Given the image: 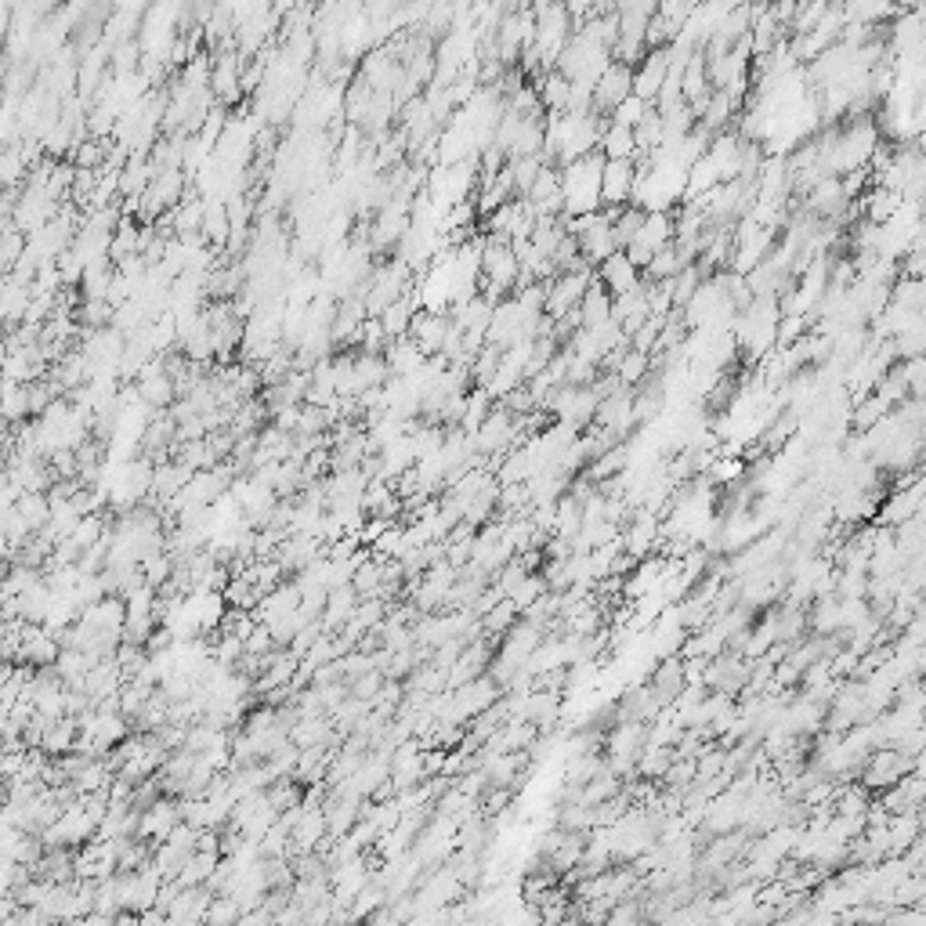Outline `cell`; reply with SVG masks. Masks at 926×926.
<instances>
[{
  "label": "cell",
  "mask_w": 926,
  "mask_h": 926,
  "mask_svg": "<svg viewBox=\"0 0 926 926\" xmlns=\"http://www.w3.org/2000/svg\"><path fill=\"white\" fill-rule=\"evenodd\" d=\"M912 771H916V756L901 753L898 746H879V749H872V756L865 760L858 782L865 785V789H872V793H887L890 785H898L901 778L912 775Z\"/></svg>",
  "instance_id": "3"
},
{
  "label": "cell",
  "mask_w": 926,
  "mask_h": 926,
  "mask_svg": "<svg viewBox=\"0 0 926 926\" xmlns=\"http://www.w3.org/2000/svg\"><path fill=\"white\" fill-rule=\"evenodd\" d=\"M673 69V51L670 48H652L644 51V58L634 66V95L644 98L648 105H655V98L662 95V87L670 80Z\"/></svg>",
  "instance_id": "7"
},
{
  "label": "cell",
  "mask_w": 926,
  "mask_h": 926,
  "mask_svg": "<svg viewBox=\"0 0 926 926\" xmlns=\"http://www.w3.org/2000/svg\"><path fill=\"white\" fill-rule=\"evenodd\" d=\"M597 279L605 283V290L612 293V297H623V293L644 286V268H637L634 261L626 257V250H615L608 261L597 265Z\"/></svg>",
  "instance_id": "13"
},
{
  "label": "cell",
  "mask_w": 926,
  "mask_h": 926,
  "mask_svg": "<svg viewBox=\"0 0 926 926\" xmlns=\"http://www.w3.org/2000/svg\"><path fill=\"white\" fill-rule=\"evenodd\" d=\"M521 286V257L518 246L511 239L489 236L485 232L482 243V293L492 297V301H503L511 297L514 290Z\"/></svg>",
  "instance_id": "2"
},
{
  "label": "cell",
  "mask_w": 926,
  "mask_h": 926,
  "mask_svg": "<svg viewBox=\"0 0 926 926\" xmlns=\"http://www.w3.org/2000/svg\"><path fill=\"white\" fill-rule=\"evenodd\" d=\"M384 684H388V673H384V670H366L362 677H355V681H351V695H355V699H366V702H377L380 691H384Z\"/></svg>",
  "instance_id": "22"
},
{
  "label": "cell",
  "mask_w": 926,
  "mask_h": 926,
  "mask_svg": "<svg viewBox=\"0 0 926 926\" xmlns=\"http://www.w3.org/2000/svg\"><path fill=\"white\" fill-rule=\"evenodd\" d=\"M597 268H583V272H558L554 279H547V315L554 322H561L565 315L579 312V301H583L586 286L594 283Z\"/></svg>",
  "instance_id": "5"
},
{
  "label": "cell",
  "mask_w": 926,
  "mask_h": 926,
  "mask_svg": "<svg viewBox=\"0 0 926 926\" xmlns=\"http://www.w3.org/2000/svg\"><path fill=\"white\" fill-rule=\"evenodd\" d=\"M384 359H388V366H391V377H416V373L427 366V355L420 351V344H416L413 337L391 341V348L384 351Z\"/></svg>",
  "instance_id": "15"
},
{
  "label": "cell",
  "mask_w": 926,
  "mask_h": 926,
  "mask_svg": "<svg viewBox=\"0 0 926 926\" xmlns=\"http://www.w3.org/2000/svg\"><path fill=\"white\" fill-rule=\"evenodd\" d=\"M612 319V293L605 290V283L594 275V283L586 286L583 301H579V322L583 326H601V322Z\"/></svg>",
  "instance_id": "17"
},
{
  "label": "cell",
  "mask_w": 926,
  "mask_h": 926,
  "mask_svg": "<svg viewBox=\"0 0 926 926\" xmlns=\"http://www.w3.org/2000/svg\"><path fill=\"white\" fill-rule=\"evenodd\" d=\"M659 539H662L659 514L648 511V507L634 511V514H630V521L623 525V550H626V554H634L637 561L648 558V554L659 547Z\"/></svg>",
  "instance_id": "10"
},
{
  "label": "cell",
  "mask_w": 926,
  "mask_h": 926,
  "mask_svg": "<svg viewBox=\"0 0 926 926\" xmlns=\"http://www.w3.org/2000/svg\"><path fill=\"white\" fill-rule=\"evenodd\" d=\"M449 330H453V315H449V312H427V308H420V312L413 315V322H409L406 337H413V341L420 344V351H424L427 359H431V355H442Z\"/></svg>",
  "instance_id": "11"
},
{
  "label": "cell",
  "mask_w": 926,
  "mask_h": 926,
  "mask_svg": "<svg viewBox=\"0 0 926 926\" xmlns=\"http://www.w3.org/2000/svg\"><path fill=\"white\" fill-rule=\"evenodd\" d=\"M630 95H634V66L615 58L612 66L597 76V84H594V113L608 120V116H612L615 109H619V105H623Z\"/></svg>",
  "instance_id": "6"
},
{
  "label": "cell",
  "mask_w": 926,
  "mask_h": 926,
  "mask_svg": "<svg viewBox=\"0 0 926 926\" xmlns=\"http://www.w3.org/2000/svg\"><path fill=\"white\" fill-rule=\"evenodd\" d=\"M673 236H677V218L670 210H648L644 214V225L630 243H626V257L634 261L637 268H648L652 257L659 254L662 246H670Z\"/></svg>",
  "instance_id": "4"
},
{
  "label": "cell",
  "mask_w": 926,
  "mask_h": 926,
  "mask_svg": "<svg viewBox=\"0 0 926 926\" xmlns=\"http://www.w3.org/2000/svg\"><path fill=\"white\" fill-rule=\"evenodd\" d=\"M601 181H605V152H586L579 160L561 167V199H565V218L594 214L601 210Z\"/></svg>",
  "instance_id": "1"
},
{
  "label": "cell",
  "mask_w": 926,
  "mask_h": 926,
  "mask_svg": "<svg viewBox=\"0 0 926 926\" xmlns=\"http://www.w3.org/2000/svg\"><path fill=\"white\" fill-rule=\"evenodd\" d=\"M644 113H648V102H644V98H637V95H630L623 105H619V109H615L612 116H608V120L623 123V127H634V131H637V123L644 120Z\"/></svg>",
  "instance_id": "23"
},
{
  "label": "cell",
  "mask_w": 926,
  "mask_h": 926,
  "mask_svg": "<svg viewBox=\"0 0 926 926\" xmlns=\"http://www.w3.org/2000/svg\"><path fill=\"white\" fill-rule=\"evenodd\" d=\"M601 152H605V160H637V131L608 120L605 134H601Z\"/></svg>",
  "instance_id": "18"
},
{
  "label": "cell",
  "mask_w": 926,
  "mask_h": 926,
  "mask_svg": "<svg viewBox=\"0 0 926 926\" xmlns=\"http://www.w3.org/2000/svg\"><path fill=\"white\" fill-rule=\"evenodd\" d=\"M648 684H652L655 699L662 702V709H670L673 702H677V695L691 684L688 681V662H684L681 655H666V659H659V666L652 670Z\"/></svg>",
  "instance_id": "12"
},
{
  "label": "cell",
  "mask_w": 926,
  "mask_h": 926,
  "mask_svg": "<svg viewBox=\"0 0 926 926\" xmlns=\"http://www.w3.org/2000/svg\"><path fill=\"white\" fill-rule=\"evenodd\" d=\"M652 355L641 348H626L623 359H619V366H615V377L623 380V388H641L644 377H652Z\"/></svg>",
  "instance_id": "19"
},
{
  "label": "cell",
  "mask_w": 926,
  "mask_h": 926,
  "mask_svg": "<svg viewBox=\"0 0 926 926\" xmlns=\"http://www.w3.org/2000/svg\"><path fill=\"white\" fill-rule=\"evenodd\" d=\"M518 619H521V608L514 605L511 597H503V601H496V605L482 615V626H485V634L489 637H503L514 623H518Z\"/></svg>",
  "instance_id": "20"
},
{
  "label": "cell",
  "mask_w": 926,
  "mask_h": 926,
  "mask_svg": "<svg viewBox=\"0 0 926 926\" xmlns=\"http://www.w3.org/2000/svg\"><path fill=\"white\" fill-rule=\"evenodd\" d=\"M684 265H688V261L681 257L677 243H670V246H662L659 254L652 257V265L644 268V279H652V283H659V279H673Z\"/></svg>",
  "instance_id": "21"
},
{
  "label": "cell",
  "mask_w": 926,
  "mask_h": 926,
  "mask_svg": "<svg viewBox=\"0 0 926 926\" xmlns=\"http://www.w3.org/2000/svg\"><path fill=\"white\" fill-rule=\"evenodd\" d=\"M637 160H605V181H601V203L605 207H626L637 192ZM601 207V210H605Z\"/></svg>",
  "instance_id": "9"
},
{
  "label": "cell",
  "mask_w": 926,
  "mask_h": 926,
  "mask_svg": "<svg viewBox=\"0 0 926 926\" xmlns=\"http://www.w3.org/2000/svg\"><path fill=\"white\" fill-rule=\"evenodd\" d=\"M210 91H214L218 105L239 102V95H243V51L225 48L210 62Z\"/></svg>",
  "instance_id": "8"
},
{
  "label": "cell",
  "mask_w": 926,
  "mask_h": 926,
  "mask_svg": "<svg viewBox=\"0 0 926 926\" xmlns=\"http://www.w3.org/2000/svg\"><path fill=\"white\" fill-rule=\"evenodd\" d=\"M887 832H890V851L905 854L923 836V818H919V811H894L887 818Z\"/></svg>",
  "instance_id": "16"
},
{
  "label": "cell",
  "mask_w": 926,
  "mask_h": 926,
  "mask_svg": "<svg viewBox=\"0 0 926 926\" xmlns=\"http://www.w3.org/2000/svg\"><path fill=\"white\" fill-rule=\"evenodd\" d=\"M359 601H362V594L351 583L330 590V597H326V612H322V626H326V634H341L344 626L351 623V615H355Z\"/></svg>",
  "instance_id": "14"
}]
</instances>
